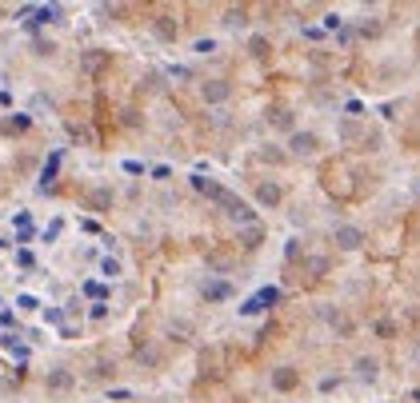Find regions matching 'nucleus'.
<instances>
[{"label": "nucleus", "instance_id": "f257e3e1", "mask_svg": "<svg viewBox=\"0 0 420 403\" xmlns=\"http://www.w3.org/2000/svg\"><path fill=\"white\" fill-rule=\"evenodd\" d=\"M200 100L209 104V108H221V104H228L233 100V84L224 80V76H212V80H200Z\"/></svg>", "mask_w": 420, "mask_h": 403}, {"label": "nucleus", "instance_id": "f03ea898", "mask_svg": "<svg viewBox=\"0 0 420 403\" xmlns=\"http://www.w3.org/2000/svg\"><path fill=\"white\" fill-rule=\"evenodd\" d=\"M288 156H300V160H309V156H316L321 152V136L312 132V128H297V132L288 136Z\"/></svg>", "mask_w": 420, "mask_h": 403}, {"label": "nucleus", "instance_id": "7ed1b4c3", "mask_svg": "<svg viewBox=\"0 0 420 403\" xmlns=\"http://www.w3.org/2000/svg\"><path fill=\"white\" fill-rule=\"evenodd\" d=\"M221 208H224V216H228L233 224H240V228L257 224V208H252L248 200H240V196H233V192H228V196L221 200Z\"/></svg>", "mask_w": 420, "mask_h": 403}, {"label": "nucleus", "instance_id": "20e7f679", "mask_svg": "<svg viewBox=\"0 0 420 403\" xmlns=\"http://www.w3.org/2000/svg\"><path fill=\"white\" fill-rule=\"evenodd\" d=\"M252 200H257L260 208H280V204H285V188H280V184L276 180H257V188H252Z\"/></svg>", "mask_w": 420, "mask_h": 403}, {"label": "nucleus", "instance_id": "39448f33", "mask_svg": "<svg viewBox=\"0 0 420 403\" xmlns=\"http://www.w3.org/2000/svg\"><path fill=\"white\" fill-rule=\"evenodd\" d=\"M333 244L340 248V252H360V248H364V232H360L357 224H336Z\"/></svg>", "mask_w": 420, "mask_h": 403}, {"label": "nucleus", "instance_id": "423d86ee", "mask_svg": "<svg viewBox=\"0 0 420 403\" xmlns=\"http://www.w3.org/2000/svg\"><path fill=\"white\" fill-rule=\"evenodd\" d=\"M268 383H272V391L288 395V391H297V388H300V371H297L292 364H280V367H272Z\"/></svg>", "mask_w": 420, "mask_h": 403}, {"label": "nucleus", "instance_id": "0eeeda50", "mask_svg": "<svg viewBox=\"0 0 420 403\" xmlns=\"http://www.w3.org/2000/svg\"><path fill=\"white\" fill-rule=\"evenodd\" d=\"M316 319H324L336 335H348V331H352V319L345 316V307H336V304H321L316 307Z\"/></svg>", "mask_w": 420, "mask_h": 403}, {"label": "nucleus", "instance_id": "6e6552de", "mask_svg": "<svg viewBox=\"0 0 420 403\" xmlns=\"http://www.w3.org/2000/svg\"><path fill=\"white\" fill-rule=\"evenodd\" d=\"M200 295H204V304H221V300H228V295H233V283L224 280V276H204Z\"/></svg>", "mask_w": 420, "mask_h": 403}, {"label": "nucleus", "instance_id": "1a4fd4ad", "mask_svg": "<svg viewBox=\"0 0 420 403\" xmlns=\"http://www.w3.org/2000/svg\"><path fill=\"white\" fill-rule=\"evenodd\" d=\"M352 379L357 383H376L381 379V359L376 355H357L352 359Z\"/></svg>", "mask_w": 420, "mask_h": 403}, {"label": "nucleus", "instance_id": "9d476101", "mask_svg": "<svg viewBox=\"0 0 420 403\" xmlns=\"http://www.w3.org/2000/svg\"><path fill=\"white\" fill-rule=\"evenodd\" d=\"M44 388H49L52 395H64V391L76 388V376L68 367H52V371H44Z\"/></svg>", "mask_w": 420, "mask_h": 403}, {"label": "nucleus", "instance_id": "9b49d317", "mask_svg": "<svg viewBox=\"0 0 420 403\" xmlns=\"http://www.w3.org/2000/svg\"><path fill=\"white\" fill-rule=\"evenodd\" d=\"M264 116H268L272 128H280V132H288V136L297 132V112L288 108V104H272V108L264 112Z\"/></svg>", "mask_w": 420, "mask_h": 403}, {"label": "nucleus", "instance_id": "f8f14e48", "mask_svg": "<svg viewBox=\"0 0 420 403\" xmlns=\"http://www.w3.org/2000/svg\"><path fill=\"white\" fill-rule=\"evenodd\" d=\"M276 300H280V292H276V288H264V292H257L252 300H245L240 316H260V312H264L268 304H276Z\"/></svg>", "mask_w": 420, "mask_h": 403}, {"label": "nucleus", "instance_id": "ddd939ff", "mask_svg": "<svg viewBox=\"0 0 420 403\" xmlns=\"http://www.w3.org/2000/svg\"><path fill=\"white\" fill-rule=\"evenodd\" d=\"M152 37L161 40V44H173V40L180 37V28H176L173 16H152Z\"/></svg>", "mask_w": 420, "mask_h": 403}, {"label": "nucleus", "instance_id": "4468645a", "mask_svg": "<svg viewBox=\"0 0 420 403\" xmlns=\"http://www.w3.org/2000/svg\"><path fill=\"white\" fill-rule=\"evenodd\" d=\"M257 160H260V164H268V168H280V164H288V148H280V144H260V148H257Z\"/></svg>", "mask_w": 420, "mask_h": 403}, {"label": "nucleus", "instance_id": "2eb2a0df", "mask_svg": "<svg viewBox=\"0 0 420 403\" xmlns=\"http://www.w3.org/2000/svg\"><path fill=\"white\" fill-rule=\"evenodd\" d=\"M112 204H116V192L104 188V184H97V188L88 192V208H92V212H109Z\"/></svg>", "mask_w": 420, "mask_h": 403}, {"label": "nucleus", "instance_id": "dca6fc26", "mask_svg": "<svg viewBox=\"0 0 420 403\" xmlns=\"http://www.w3.org/2000/svg\"><path fill=\"white\" fill-rule=\"evenodd\" d=\"M236 244L245 248V252H257V248L264 244V228H260V224H248V228H240V232H236Z\"/></svg>", "mask_w": 420, "mask_h": 403}, {"label": "nucleus", "instance_id": "f3484780", "mask_svg": "<svg viewBox=\"0 0 420 403\" xmlns=\"http://www.w3.org/2000/svg\"><path fill=\"white\" fill-rule=\"evenodd\" d=\"M28 124H32V116L16 112V116H4V120H0V132H4V136H20V132H28Z\"/></svg>", "mask_w": 420, "mask_h": 403}, {"label": "nucleus", "instance_id": "a211bd4d", "mask_svg": "<svg viewBox=\"0 0 420 403\" xmlns=\"http://www.w3.org/2000/svg\"><path fill=\"white\" fill-rule=\"evenodd\" d=\"M192 188H197L200 196H209V200H216V204H221L224 196H228V188H221V184L204 180V176H192Z\"/></svg>", "mask_w": 420, "mask_h": 403}, {"label": "nucleus", "instance_id": "6ab92c4d", "mask_svg": "<svg viewBox=\"0 0 420 403\" xmlns=\"http://www.w3.org/2000/svg\"><path fill=\"white\" fill-rule=\"evenodd\" d=\"M104 64H109V52L104 49H88L85 56H80V68H85V72H100Z\"/></svg>", "mask_w": 420, "mask_h": 403}, {"label": "nucleus", "instance_id": "aec40b11", "mask_svg": "<svg viewBox=\"0 0 420 403\" xmlns=\"http://www.w3.org/2000/svg\"><path fill=\"white\" fill-rule=\"evenodd\" d=\"M221 25L224 28H245L248 25V8H240V4H236V8H224Z\"/></svg>", "mask_w": 420, "mask_h": 403}, {"label": "nucleus", "instance_id": "412c9836", "mask_svg": "<svg viewBox=\"0 0 420 403\" xmlns=\"http://www.w3.org/2000/svg\"><path fill=\"white\" fill-rule=\"evenodd\" d=\"M168 335H173L176 343H188L192 340V324H188V319H168Z\"/></svg>", "mask_w": 420, "mask_h": 403}, {"label": "nucleus", "instance_id": "4be33fe9", "mask_svg": "<svg viewBox=\"0 0 420 403\" xmlns=\"http://www.w3.org/2000/svg\"><path fill=\"white\" fill-rule=\"evenodd\" d=\"M268 52H272L268 37H248V56H252V60H264Z\"/></svg>", "mask_w": 420, "mask_h": 403}, {"label": "nucleus", "instance_id": "5701e85b", "mask_svg": "<svg viewBox=\"0 0 420 403\" xmlns=\"http://www.w3.org/2000/svg\"><path fill=\"white\" fill-rule=\"evenodd\" d=\"M52 20H56V8H52V4H40V8H32V20H28V25L40 28V25H52Z\"/></svg>", "mask_w": 420, "mask_h": 403}, {"label": "nucleus", "instance_id": "b1692460", "mask_svg": "<svg viewBox=\"0 0 420 403\" xmlns=\"http://www.w3.org/2000/svg\"><path fill=\"white\" fill-rule=\"evenodd\" d=\"M204 264H209V268L216 271V276H224V271L233 268V260L224 256V252H209V256H204Z\"/></svg>", "mask_w": 420, "mask_h": 403}, {"label": "nucleus", "instance_id": "393cba45", "mask_svg": "<svg viewBox=\"0 0 420 403\" xmlns=\"http://www.w3.org/2000/svg\"><path fill=\"white\" fill-rule=\"evenodd\" d=\"M88 376H92V379H112V376H116V364H112V359H97Z\"/></svg>", "mask_w": 420, "mask_h": 403}, {"label": "nucleus", "instance_id": "a878e982", "mask_svg": "<svg viewBox=\"0 0 420 403\" xmlns=\"http://www.w3.org/2000/svg\"><path fill=\"white\" fill-rule=\"evenodd\" d=\"M136 364H140V367H156V364H161V352H156V347H136Z\"/></svg>", "mask_w": 420, "mask_h": 403}, {"label": "nucleus", "instance_id": "bb28decb", "mask_svg": "<svg viewBox=\"0 0 420 403\" xmlns=\"http://www.w3.org/2000/svg\"><path fill=\"white\" fill-rule=\"evenodd\" d=\"M357 136L364 140V128H360L357 120H348V116H345V120H340V140H357Z\"/></svg>", "mask_w": 420, "mask_h": 403}, {"label": "nucleus", "instance_id": "cd10ccee", "mask_svg": "<svg viewBox=\"0 0 420 403\" xmlns=\"http://www.w3.org/2000/svg\"><path fill=\"white\" fill-rule=\"evenodd\" d=\"M100 276H104V280H116V276H121V260L104 256V260H100Z\"/></svg>", "mask_w": 420, "mask_h": 403}, {"label": "nucleus", "instance_id": "c85d7f7f", "mask_svg": "<svg viewBox=\"0 0 420 403\" xmlns=\"http://www.w3.org/2000/svg\"><path fill=\"white\" fill-rule=\"evenodd\" d=\"M384 32V25L376 20V16H369V20H360V37H369V40H376Z\"/></svg>", "mask_w": 420, "mask_h": 403}, {"label": "nucleus", "instance_id": "c756f323", "mask_svg": "<svg viewBox=\"0 0 420 403\" xmlns=\"http://www.w3.org/2000/svg\"><path fill=\"white\" fill-rule=\"evenodd\" d=\"M0 347H4V352H13L16 359H25V355H28V347H25V343H16L13 335H4V340H0Z\"/></svg>", "mask_w": 420, "mask_h": 403}, {"label": "nucleus", "instance_id": "7c9ffc66", "mask_svg": "<svg viewBox=\"0 0 420 403\" xmlns=\"http://www.w3.org/2000/svg\"><path fill=\"white\" fill-rule=\"evenodd\" d=\"M360 144H364V152H381V144H384V136L376 132V128H372V132H364V140H360Z\"/></svg>", "mask_w": 420, "mask_h": 403}, {"label": "nucleus", "instance_id": "2f4dec72", "mask_svg": "<svg viewBox=\"0 0 420 403\" xmlns=\"http://www.w3.org/2000/svg\"><path fill=\"white\" fill-rule=\"evenodd\" d=\"M376 335H381V340H393L396 324H393V319H376Z\"/></svg>", "mask_w": 420, "mask_h": 403}, {"label": "nucleus", "instance_id": "473e14b6", "mask_svg": "<svg viewBox=\"0 0 420 403\" xmlns=\"http://www.w3.org/2000/svg\"><path fill=\"white\" fill-rule=\"evenodd\" d=\"M85 292L92 295L97 304H104V295H109V288H104V283H85Z\"/></svg>", "mask_w": 420, "mask_h": 403}, {"label": "nucleus", "instance_id": "72a5a7b5", "mask_svg": "<svg viewBox=\"0 0 420 403\" xmlns=\"http://www.w3.org/2000/svg\"><path fill=\"white\" fill-rule=\"evenodd\" d=\"M44 324H64V307H44Z\"/></svg>", "mask_w": 420, "mask_h": 403}, {"label": "nucleus", "instance_id": "f704fd0d", "mask_svg": "<svg viewBox=\"0 0 420 403\" xmlns=\"http://www.w3.org/2000/svg\"><path fill=\"white\" fill-rule=\"evenodd\" d=\"M56 164H61V152H52V160H49V168H44V176H40V180L49 184L52 176H56Z\"/></svg>", "mask_w": 420, "mask_h": 403}, {"label": "nucleus", "instance_id": "c9c22d12", "mask_svg": "<svg viewBox=\"0 0 420 403\" xmlns=\"http://www.w3.org/2000/svg\"><path fill=\"white\" fill-rule=\"evenodd\" d=\"M192 52H200V56H209V52H216V40H197V44H192Z\"/></svg>", "mask_w": 420, "mask_h": 403}, {"label": "nucleus", "instance_id": "e433bc0d", "mask_svg": "<svg viewBox=\"0 0 420 403\" xmlns=\"http://www.w3.org/2000/svg\"><path fill=\"white\" fill-rule=\"evenodd\" d=\"M16 307H25V312H37V295H20V300H16Z\"/></svg>", "mask_w": 420, "mask_h": 403}, {"label": "nucleus", "instance_id": "4c0bfd02", "mask_svg": "<svg viewBox=\"0 0 420 403\" xmlns=\"http://www.w3.org/2000/svg\"><path fill=\"white\" fill-rule=\"evenodd\" d=\"M300 256V240H288L285 244V260H297Z\"/></svg>", "mask_w": 420, "mask_h": 403}, {"label": "nucleus", "instance_id": "58836bf2", "mask_svg": "<svg viewBox=\"0 0 420 403\" xmlns=\"http://www.w3.org/2000/svg\"><path fill=\"white\" fill-rule=\"evenodd\" d=\"M336 388H340V376H324L321 379V391H336Z\"/></svg>", "mask_w": 420, "mask_h": 403}, {"label": "nucleus", "instance_id": "ea45409f", "mask_svg": "<svg viewBox=\"0 0 420 403\" xmlns=\"http://www.w3.org/2000/svg\"><path fill=\"white\" fill-rule=\"evenodd\" d=\"M88 316H92V319H104V316H109V304H92V312H88Z\"/></svg>", "mask_w": 420, "mask_h": 403}, {"label": "nucleus", "instance_id": "a19ab883", "mask_svg": "<svg viewBox=\"0 0 420 403\" xmlns=\"http://www.w3.org/2000/svg\"><path fill=\"white\" fill-rule=\"evenodd\" d=\"M56 236H61V220H52V224H49V232H44V240H56Z\"/></svg>", "mask_w": 420, "mask_h": 403}, {"label": "nucleus", "instance_id": "79ce46f5", "mask_svg": "<svg viewBox=\"0 0 420 403\" xmlns=\"http://www.w3.org/2000/svg\"><path fill=\"white\" fill-rule=\"evenodd\" d=\"M412 399H416V403H420V391H412Z\"/></svg>", "mask_w": 420, "mask_h": 403}, {"label": "nucleus", "instance_id": "37998d69", "mask_svg": "<svg viewBox=\"0 0 420 403\" xmlns=\"http://www.w3.org/2000/svg\"><path fill=\"white\" fill-rule=\"evenodd\" d=\"M97 403H100V399H97Z\"/></svg>", "mask_w": 420, "mask_h": 403}]
</instances>
